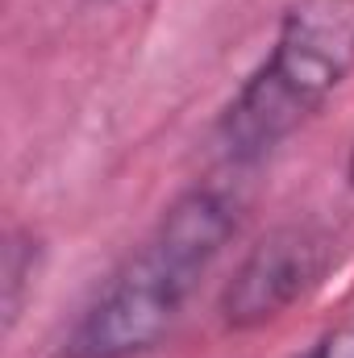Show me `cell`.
Here are the masks:
<instances>
[{"instance_id": "obj_1", "label": "cell", "mask_w": 354, "mask_h": 358, "mask_svg": "<svg viewBox=\"0 0 354 358\" xmlns=\"http://www.w3.org/2000/svg\"><path fill=\"white\" fill-rule=\"evenodd\" d=\"M234 234V208L217 192H192L159 221L63 342V358H134L163 342L196 279Z\"/></svg>"}, {"instance_id": "obj_2", "label": "cell", "mask_w": 354, "mask_h": 358, "mask_svg": "<svg viewBox=\"0 0 354 358\" xmlns=\"http://www.w3.org/2000/svg\"><path fill=\"white\" fill-rule=\"evenodd\" d=\"M354 67V0H300L288 8L263 71L221 117L234 159H259L309 121Z\"/></svg>"}, {"instance_id": "obj_3", "label": "cell", "mask_w": 354, "mask_h": 358, "mask_svg": "<svg viewBox=\"0 0 354 358\" xmlns=\"http://www.w3.org/2000/svg\"><path fill=\"white\" fill-rule=\"evenodd\" d=\"M330 267V242L309 225H283L267 234L246 255L234 283L225 287V321L229 325H263L309 296Z\"/></svg>"}, {"instance_id": "obj_4", "label": "cell", "mask_w": 354, "mask_h": 358, "mask_svg": "<svg viewBox=\"0 0 354 358\" xmlns=\"http://www.w3.org/2000/svg\"><path fill=\"white\" fill-rule=\"evenodd\" d=\"M309 358H354V325H342V329L325 334Z\"/></svg>"}]
</instances>
